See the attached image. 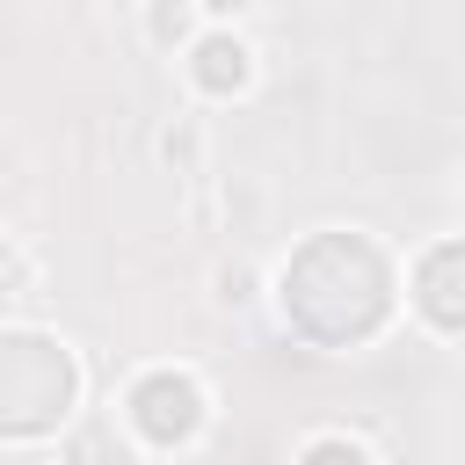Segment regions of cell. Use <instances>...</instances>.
Returning <instances> with one entry per match:
<instances>
[{
    "label": "cell",
    "instance_id": "1",
    "mask_svg": "<svg viewBox=\"0 0 465 465\" xmlns=\"http://www.w3.org/2000/svg\"><path fill=\"white\" fill-rule=\"evenodd\" d=\"M392 305V269L363 232H320L283 269V312L312 341H363Z\"/></svg>",
    "mask_w": 465,
    "mask_h": 465
},
{
    "label": "cell",
    "instance_id": "2",
    "mask_svg": "<svg viewBox=\"0 0 465 465\" xmlns=\"http://www.w3.org/2000/svg\"><path fill=\"white\" fill-rule=\"evenodd\" d=\"M73 407V356L44 334H0V429L44 436Z\"/></svg>",
    "mask_w": 465,
    "mask_h": 465
},
{
    "label": "cell",
    "instance_id": "3",
    "mask_svg": "<svg viewBox=\"0 0 465 465\" xmlns=\"http://www.w3.org/2000/svg\"><path fill=\"white\" fill-rule=\"evenodd\" d=\"M131 421L153 436V443H182L196 421H203V392L182 378V371H153L131 385Z\"/></svg>",
    "mask_w": 465,
    "mask_h": 465
},
{
    "label": "cell",
    "instance_id": "4",
    "mask_svg": "<svg viewBox=\"0 0 465 465\" xmlns=\"http://www.w3.org/2000/svg\"><path fill=\"white\" fill-rule=\"evenodd\" d=\"M458 247H436L429 254V269H421V305H429V320L436 327H458Z\"/></svg>",
    "mask_w": 465,
    "mask_h": 465
},
{
    "label": "cell",
    "instance_id": "5",
    "mask_svg": "<svg viewBox=\"0 0 465 465\" xmlns=\"http://www.w3.org/2000/svg\"><path fill=\"white\" fill-rule=\"evenodd\" d=\"M196 80H203L211 94L240 87V80H247V51H240L232 36H211V44H196Z\"/></svg>",
    "mask_w": 465,
    "mask_h": 465
},
{
    "label": "cell",
    "instance_id": "6",
    "mask_svg": "<svg viewBox=\"0 0 465 465\" xmlns=\"http://www.w3.org/2000/svg\"><path fill=\"white\" fill-rule=\"evenodd\" d=\"M305 465H371V458H363L356 443H312V450H305Z\"/></svg>",
    "mask_w": 465,
    "mask_h": 465
},
{
    "label": "cell",
    "instance_id": "7",
    "mask_svg": "<svg viewBox=\"0 0 465 465\" xmlns=\"http://www.w3.org/2000/svg\"><path fill=\"white\" fill-rule=\"evenodd\" d=\"M203 7H247V0H203Z\"/></svg>",
    "mask_w": 465,
    "mask_h": 465
}]
</instances>
